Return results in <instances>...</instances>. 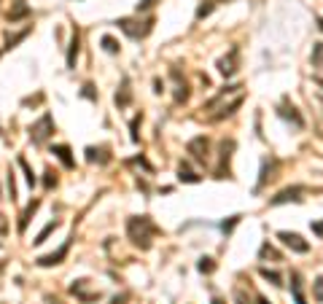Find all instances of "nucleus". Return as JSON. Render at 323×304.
Segmentation results:
<instances>
[{
	"mask_svg": "<svg viewBox=\"0 0 323 304\" xmlns=\"http://www.w3.org/2000/svg\"><path fill=\"white\" fill-rule=\"evenodd\" d=\"M178 180H183V183H199V180H202V178H199V175L194 173L192 167L180 164V167H178Z\"/></svg>",
	"mask_w": 323,
	"mask_h": 304,
	"instance_id": "22",
	"label": "nucleus"
},
{
	"mask_svg": "<svg viewBox=\"0 0 323 304\" xmlns=\"http://www.w3.org/2000/svg\"><path fill=\"white\" fill-rule=\"evenodd\" d=\"M302 194H307V188L305 186H288V188H283L280 194H275L270 199V205H286V202H302Z\"/></svg>",
	"mask_w": 323,
	"mask_h": 304,
	"instance_id": "7",
	"label": "nucleus"
},
{
	"mask_svg": "<svg viewBox=\"0 0 323 304\" xmlns=\"http://www.w3.org/2000/svg\"><path fill=\"white\" fill-rule=\"evenodd\" d=\"M256 301H259V304H270L267 299H264V296H259V299H256Z\"/></svg>",
	"mask_w": 323,
	"mask_h": 304,
	"instance_id": "43",
	"label": "nucleus"
},
{
	"mask_svg": "<svg viewBox=\"0 0 323 304\" xmlns=\"http://www.w3.org/2000/svg\"><path fill=\"white\" fill-rule=\"evenodd\" d=\"M278 113H280V116H283V119H288V121H293V127H297V129H302V127H305V119H302V116H299V110H297V108H293V105H291V102H288V100H283V102H280V108H278Z\"/></svg>",
	"mask_w": 323,
	"mask_h": 304,
	"instance_id": "12",
	"label": "nucleus"
},
{
	"mask_svg": "<svg viewBox=\"0 0 323 304\" xmlns=\"http://www.w3.org/2000/svg\"><path fill=\"white\" fill-rule=\"evenodd\" d=\"M232 151H234V140H221V151H218V167H216V178H229V159H232Z\"/></svg>",
	"mask_w": 323,
	"mask_h": 304,
	"instance_id": "4",
	"label": "nucleus"
},
{
	"mask_svg": "<svg viewBox=\"0 0 323 304\" xmlns=\"http://www.w3.org/2000/svg\"><path fill=\"white\" fill-rule=\"evenodd\" d=\"M237 221H240V215H232V218H229V221H224V226H221V229H224V232H232Z\"/></svg>",
	"mask_w": 323,
	"mask_h": 304,
	"instance_id": "35",
	"label": "nucleus"
},
{
	"mask_svg": "<svg viewBox=\"0 0 323 304\" xmlns=\"http://www.w3.org/2000/svg\"><path fill=\"white\" fill-rule=\"evenodd\" d=\"M318 27H320V30H323V19H318Z\"/></svg>",
	"mask_w": 323,
	"mask_h": 304,
	"instance_id": "44",
	"label": "nucleus"
},
{
	"mask_svg": "<svg viewBox=\"0 0 323 304\" xmlns=\"http://www.w3.org/2000/svg\"><path fill=\"white\" fill-rule=\"evenodd\" d=\"M170 75L175 78V102H186V100H189V84L180 81V70H178V68L170 70Z\"/></svg>",
	"mask_w": 323,
	"mask_h": 304,
	"instance_id": "13",
	"label": "nucleus"
},
{
	"mask_svg": "<svg viewBox=\"0 0 323 304\" xmlns=\"http://www.w3.org/2000/svg\"><path fill=\"white\" fill-rule=\"evenodd\" d=\"M27 35H30V27H24V30H22V33H16V35H8V38H6V46L0 49V54H3V51H8V49H14V46H16L19 41H24Z\"/></svg>",
	"mask_w": 323,
	"mask_h": 304,
	"instance_id": "24",
	"label": "nucleus"
},
{
	"mask_svg": "<svg viewBox=\"0 0 323 304\" xmlns=\"http://www.w3.org/2000/svg\"><path fill=\"white\" fill-rule=\"evenodd\" d=\"M3 267H6V261H0V272H3Z\"/></svg>",
	"mask_w": 323,
	"mask_h": 304,
	"instance_id": "45",
	"label": "nucleus"
},
{
	"mask_svg": "<svg viewBox=\"0 0 323 304\" xmlns=\"http://www.w3.org/2000/svg\"><path fill=\"white\" fill-rule=\"evenodd\" d=\"M210 304H226V301H224V299H221V296H216V299H213V301H210Z\"/></svg>",
	"mask_w": 323,
	"mask_h": 304,
	"instance_id": "42",
	"label": "nucleus"
},
{
	"mask_svg": "<svg viewBox=\"0 0 323 304\" xmlns=\"http://www.w3.org/2000/svg\"><path fill=\"white\" fill-rule=\"evenodd\" d=\"M43 186L46 188H54L57 186V175L51 173V170H46V173H43Z\"/></svg>",
	"mask_w": 323,
	"mask_h": 304,
	"instance_id": "32",
	"label": "nucleus"
},
{
	"mask_svg": "<svg viewBox=\"0 0 323 304\" xmlns=\"http://www.w3.org/2000/svg\"><path fill=\"white\" fill-rule=\"evenodd\" d=\"M278 167H280V161L270 156V159H264V164H261V175H259V183H256V191H261L264 186L270 183V180L275 178V173H278Z\"/></svg>",
	"mask_w": 323,
	"mask_h": 304,
	"instance_id": "10",
	"label": "nucleus"
},
{
	"mask_svg": "<svg viewBox=\"0 0 323 304\" xmlns=\"http://www.w3.org/2000/svg\"><path fill=\"white\" fill-rule=\"evenodd\" d=\"M78 49H81V35H78V30H73L70 49H68V68H75V60H78Z\"/></svg>",
	"mask_w": 323,
	"mask_h": 304,
	"instance_id": "18",
	"label": "nucleus"
},
{
	"mask_svg": "<svg viewBox=\"0 0 323 304\" xmlns=\"http://www.w3.org/2000/svg\"><path fill=\"white\" fill-rule=\"evenodd\" d=\"M162 234V229L154 224L151 215H132L127 221V237L132 240V245L140 251H148L154 245V237Z\"/></svg>",
	"mask_w": 323,
	"mask_h": 304,
	"instance_id": "1",
	"label": "nucleus"
},
{
	"mask_svg": "<svg viewBox=\"0 0 323 304\" xmlns=\"http://www.w3.org/2000/svg\"><path fill=\"white\" fill-rule=\"evenodd\" d=\"M54 129H57V124H54L51 113H43V116L38 119V121H33L27 132H30V140H33L35 146H43L46 140H49V137L54 135Z\"/></svg>",
	"mask_w": 323,
	"mask_h": 304,
	"instance_id": "2",
	"label": "nucleus"
},
{
	"mask_svg": "<svg viewBox=\"0 0 323 304\" xmlns=\"http://www.w3.org/2000/svg\"><path fill=\"white\" fill-rule=\"evenodd\" d=\"M8 197H11V202H16V183H14V173H8Z\"/></svg>",
	"mask_w": 323,
	"mask_h": 304,
	"instance_id": "33",
	"label": "nucleus"
},
{
	"mask_svg": "<svg viewBox=\"0 0 323 304\" xmlns=\"http://www.w3.org/2000/svg\"><path fill=\"white\" fill-rule=\"evenodd\" d=\"M240 92H243V87H240V84H234V87H224V92L218 94V97H213L210 102H205V108H202V110H207V113H210V110H216V108H218V102H221V100H226L229 94H240Z\"/></svg>",
	"mask_w": 323,
	"mask_h": 304,
	"instance_id": "14",
	"label": "nucleus"
},
{
	"mask_svg": "<svg viewBox=\"0 0 323 304\" xmlns=\"http://www.w3.org/2000/svg\"><path fill=\"white\" fill-rule=\"evenodd\" d=\"M38 207H41V199H33V202L22 210V218H19V232H24V229H27V224H30V218L35 215Z\"/></svg>",
	"mask_w": 323,
	"mask_h": 304,
	"instance_id": "19",
	"label": "nucleus"
},
{
	"mask_svg": "<svg viewBox=\"0 0 323 304\" xmlns=\"http://www.w3.org/2000/svg\"><path fill=\"white\" fill-rule=\"evenodd\" d=\"M70 293H73L75 299H81L84 304H92V301L100 299V291H87V280H73Z\"/></svg>",
	"mask_w": 323,
	"mask_h": 304,
	"instance_id": "11",
	"label": "nucleus"
},
{
	"mask_svg": "<svg viewBox=\"0 0 323 304\" xmlns=\"http://www.w3.org/2000/svg\"><path fill=\"white\" fill-rule=\"evenodd\" d=\"M124 301H127V293H121V296H116L111 304H124Z\"/></svg>",
	"mask_w": 323,
	"mask_h": 304,
	"instance_id": "40",
	"label": "nucleus"
},
{
	"mask_svg": "<svg viewBox=\"0 0 323 304\" xmlns=\"http://www.w3.org/2000/svg\"><path fill=\"white\" fill-rule=\"evenodd\" d=\"M8 232V224H6V215L0 213V234H6Z\"/></svg>",
	"mask_w": 323,
	"mask_h": 304,
	"instance_id": "38",
	"label": "nucleus"
},
{
	"mask_svg": "<svg viewBox=\"0 0 323 304\" xmlns=\"http://www.w3.org/2000/svg\"><path fill=\"white\" fill-rule=\"evenodd\" d=\"M323 65V43L312 46V68H320Z\"/></svg>",
	"mask_w": 323,
	"mask_h": 304,
	"instance_id": "28",
	"label": "nucleus"
},
{
	"mask_svg": "<svg viewBox=\"0 0 323 304\" xmlns=\"http://www.w3.org/2000/svg\"><path fill=\"white\" fill-rule=\"evenodd\" d=\"M16 164L22 167V173H24V178H27V183L35 186V183H38V178H35V173H33V167L27 164V159H24V156H16Z\"/></svg>",
	"mask_w": 323,
	"mask_h": 304,
	"instance_id": "25",
	"label": "nucleus"
},
{
	"mask_svg": "<svg viewBox=\"0 0 323 304\" xmlns=\"http://www.w3.org/2000/svg\"><path fill=\"white\" fill-rule=\"evenodd\" d=\"M278 240L286 245V248H291L293 253H307L310 251V242L297 232H278Z\"/></svg>",
	"mask_w": 323,
	"mask_h": 304,
	"instance_id": "6",
	"label": "nucleus"
},
{
	"mask_svg": "<svg viewBox=\"0 0 323 304\" xmlns=\"http://www.w3.org/2000/svg\"><path fill=\"white\" fill-rule=\"evenodd\" d=\"M116 24L132 38V41H140V38H146L151 30H154V19H146V22H135V19H119Z\"/></svg>",
	"mask_w": 323,
	"mask_h": 304,
	"instance_id": "3",
	"label": "nucleus"
},
{
	"mask_svg": "<svg viewBox=\"0 0 323 304\" xmlns=\"http://www.w3.org/2000/svg\"><path fill=\"white\" fill-rule=\"evenodd\" d=\"M113 100H116V105H119V108H127L129 102H132V89H129V78H121V89L116 92V97H113Z\"/></svg>",
	"mask_w": 323,
	"mask_h": 304,
	"instance_id": "15",
	"label": "nucleus"
},
{
	"mask_svg": "<svg viewBox=\"0 0 323 304\" xmlns=\"http://www.w3.org/2000/svg\"><path fill=\"white\" fill-rule=\"evenodd\" d=\"M259 256H261V259H272V261H280V259H283V256H280L278 251H275V248H272V245H270V242H264V245H261V251H259Z\"/></svg>",
	"mask_w": 323,
	"mask_h": 304,
	"instance_id": "26",
	"label": "nucleus"
},
{
	"mask_svg": "<svg viewBox=\"0 0 323 304\" xmlns=\"http://www.w3.org/2000/svg\"><path fill=\"white\" fill-rule=\"evenodd\" d=\"M108 159H111L108 156V148H94V146L87 148V161H92V164H94V161H97V164H105Z\"/></svg>",
	"mask_w": 323,
	"mask_h": 304,
	"instance_id": "21",
	"label": "nucleus"
},
{
	"mask_svg": "<svg viewBox=\"0 0 323 304\" xmlns=\"http://www.w3.org/2000/svg\"><path fill=\"white\" fill-rule=\"evenodd\" d=\"M237 304H248V301H245V296H243V291H237Z\"/></svg>",
	"mask_w": 323,
	"mask_h": 304,
	"instance_id": "41",
	"label": "nucleus"
},
{
	"mask_svg": "<svg viewBox=\"0 0 323 304\" xmlns=\"http://www.w3.org/2000/svg\"><path fill=\"white\" fill-rule=\"evenodd\" d=\"M84 97H89V100H97V94L92 92V87H89V84H87V87H84Z\"/></svg>",
	"mask_w": 323,
	"mask_h": 304,
	"instance_id": "37",
	"label": "nucleus"
},
{
	"mask_svg": "<svg viewBox=\"0 0 323 304\" xmlns=\"http://www.w3.org/2000/svg\"><path fill=\"white\" fill-rule=\"evenodd\" d=\"M186 151L194 156V161H199V164H205L207 159V151H210V140H207L205 135H197L186 143Z\"/></svg>",
	"mask_w": 323,
	"mask_h": 304,
	"instance_id": "5",
	"label": "nucleus"
},
{
	"mask_svg": "<svg viewBox=\"0 0 323 304\" xmlns=\"http://www.w3.org/2000/svg\"><path fill=\"white\" fill-rule=\"evenodd\" d=\"M261 278H264V280H270V283H272V286H283V278H280V274H278V272L261 269Z\"/></svg>",
	"mask_w": 323,
	"mask_h": 304,
	"instance_id": "30",
	"label": "nucleus"
},
{
	"mask_svg": "<svg viewBox=\"0 0 323 304\" xmlns=\"http://www.w3.org/2000/svg\"><path fill=\"white\" fill-rule=\"evenodd\" d=\"M51 154H54L57 159H60L68 170H73V167H75V159L70 156V148H68V146H51Z\"/></svg>",
	"mask_w": 323,
	"mask_h": 304,
	"instance_id": "17",
	"label": "nucleus"
},
{
	"mask_svg": "<svg viewBox=\"0 0 323 304\" xmlns=\"http://www.w3.org/2000/svg\"><path fill=\"white\" fill-rule=\"evenodd\" d=\"M57 229H60V221H51V224H46V226H43V232L38 234V237H35L33 242H35V245H43V242L49 240V237H51V234H54Z\"/></svg>",
	"mask_w": 323,
	"mask_h": 304,
	"instance_id": "23",
	"label": "nucleus"
},
{
	"mask_svg": "<svg viewBox=\"0 0 323 304\" xmlns=\"http://www.w3.org/2000/svg\"><path fill=\"white\" fill-rule=\"evenodd\" d=\"M312 232H315L318 237H323V221L320 224H312Z\"/></svg>",
	"mask_w": 323,
	"mask_h": 304,
	"instance_id": "39",
	"label": "nucleus"
},
{
	"mask_svg": "<svg viewBox=\"0 0 323 304\" xmlns=\"http://www.w3.org/2000/svg\"><path fill=\"white\" fill-rule=\"evenodd\" d=\"M140 119H143V116L138 113V116L132 119V124H129V129H132V140H135V143H138V124H140Z\"/></svg>",
	"mask_w": 323,
	"mask_h": 304,
	"instance_id": "34",
	"label": "nucleus"
},
{
	"mask_svg": "<svg viewBox=\"0 0 323 304\" xmlns=\"http://www.w3.org/2000/svg\"><path fill=\"white\" fill-rule=\"evenodd\" d=\"M151 6H154V0H140V3H138V14L140 11H148Z\"/></svg>",
	"mask_w": 323,
	"mask_h": 304,
	"instance_id": "36",
	"label": "nucleus"
},
{
	"mask_svg": "<svg viewBox=\"0 0 323 304\" xmlns=\"http://www.w3.org/2000/svg\"><path fill=\"white\" fill-rule=\"evenodd\" d=\"M70 245H73V237H68V240L62 242L60 251H54L49 256H41V259H38V267H57V264H62L65 256H68V251H70Z\"/></svg>",
	"mask_w": 323,
	"mask_h": 304,
	"instance_id": "9",
	"label": "nucleus"
},
{
	"mask_svg": "<svg viewBox=\"0 0 323 304\" xmlns=\"http://www.w3.org/2000/svg\"><path fill=\"white\" fill-rule=\"evenodd\" d=\"M0 304H3V301H0Z\"/></svg>",
	"mask_w": 323,
	"mask_h": 304,
	"instance_id": "46",
	"label": "nucleus"
},
{
	"mask_svg": "<svg viewBox=\"0 0 323 304\" xmlns=\"http://www.w3.org/2000/svg\"><path fill=\"white\" fill-rule=\"evenodd\" d=\"M197 267H199V272H207V274H210V272L216 269V261L210 259V256H205V259H199Z\"/></svg>",
	"mask_w": 323,
	"mask_h": 304,
	"instance_id": "29",
	"label": "nucleus"
},
{
	"mask_svg": "<svg viewBox=\"0 0 323 304\" xmlns=\"http://www.w3.org/2000/svg\"><path fill=\"white\" fill-rule=\"evenodd\" d=\"M237 65H240V49H237V46H232V49H229V57H224V60L218 62V73H221L224 78H232V75L237 73Z\"/></svg>",
	"mask_w": 323,
	"mask_h": 304,
	"instance_id": "8",
	"label": "nucleus"
},
{
	"mask_svg": "<svg viewBox=\"0 0 323 304\" xmlns=\"http://www.w3.org/2000/svg\"><path fill=\"white\" fill-rule=\"evenodd\" d=\"M102 49H105L108 54H119V49H121V46L116 43V38H111V35H102Z\"/></svg>",
	"mask_w": 323,
	"mask_h": 304,
	"instance_id": "27",
	"label": "nucleus"
},
{
	"mask_svg": "<svg viewBox=\"0 0 323 304\" xmlns=\"http://www.w3.org/2000/svg\"><path fill=\"white\" fill-rule=\"evenodd\" d=\"M312 299H315V301H323V274H320L315 283H312Z\"/></svg>",
	"mask_w": 323,
	"mask_h": 304,
	"instance_id": "31",
	"label": "nucleus"
},
{
	"mask_svg": "<svg viewBox=\"0 0 323 304\" xmlns=\"http://www.w3.org/2000/svg\"><path fill=\"white\" fill-rule=\"evenodd\" d=\"M291 293H293V301H297V304H307L305 293H302V274L297 269L291 272Z\"/></svg>",
	"mask_w": 323,
	"mask_h": 304,
	"instance_id": "16",
	"label": "nucleus"
},
{
	"mask_svg": "<svg viewBox=\"0 0 323 304\" xmlns=\"http://www.w3.org/2000/svg\"><path fill=\"white\" fill-rule=\"evenodd\" d=\"M24 16H30V6L24 3V0H16V6H14V11H8V22H19V19H24Z\"/></svg>",
	"mask_w": 323,
	"mask_h": 304,
	"instance_id": "20",
	"label": "nucleus"
}]
</instances>
